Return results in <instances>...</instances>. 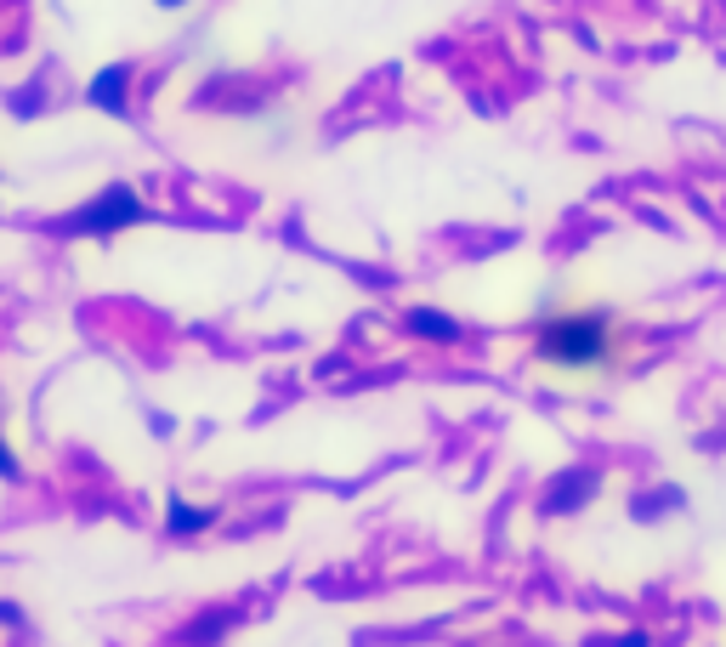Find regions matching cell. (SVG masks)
Masks as SVG:
<instances>
[{
	"label": "cell",
	"mask_w": 726,
	"mask_h": 647,
	"mask_svg": "<svg viewBox=\"0 0 726 647\" xmlns=\"http://www.w3.org/2000/svg\"><path fill=\"white\" fill-rule=\"evenodd\" d=\"M148 216H154V211L137 199V188L114 182V188H103L97 199H86L74 216L52 221V233H63V239H109V233H119V228H137V221H148Z\"/></svg>",
	"instance_id": "1"
},
{
	"label": "cell",
	"mask_w": 726,
	"mask_h": 647,
	"mask_svg": "<svg viewBox=\"0 0 726 647\" xmlns=\"http://www.w3.org/2000/svg\"><path fill=\"white\" fill-rule=\"evenodd\" d=\"M539 358L545 364H568V369H590L608 358V318H557L539 330Z\"/></svg>",
	"instance_id": "2"
},
{
	"label": "cell",
	"mask_w": 726,
	"mask_h": 647,
	"mask_svg": "<svg viewBox=\"0 0 726 647\" xmlns=\"http://www.w3.org/2000/svg\"><path fill=\"white\" fill-rule=\"evenodd\" d=\"M125 91H131V68H125V63H109L103 74H91L86 103L103 109V114H114V119H125Z\"/></svg>",
	"instance_id": "3"
},
{
	"label": "cell",
	"mask_w": 726,
	"mask_h": 647,
	"mask_svg": "<svg viewBox=\"0 0 726 647\" xmlns=\"http://www.w3.org/2000/svg\"><path fill=\"white\" fill-rule=\"evenodd\" d=\"M404 330L420 335V341H460V335H466V330H460V318H448V313H437V307H415V313H404Z\"/></svg>",
	"instance_id": "4"
},
{
	"label": "cell",
	"mask_w": 726,
	"mask_h": 647,
	"mask_svg": "<svg viewBox=\"0 0 726 647\" xmlns=\"http://www.w3.org/2000/svg\"><path fill=\"white\" fill-rule=\"evenodd\" d=\"M590 494H596V471H568V478H557V489L545 494V511H579Z\"/></svg>",
	"instance_id": "5"
},
{
	"label": "cell",
	"mask_w": 726,
	"mask_h": 647,
	"mask_svg": "<svg viewBox=\"0 0 726 647\" xmlns=\"http://www.w3.org/2000/svg\"><path fill=\"white\" fill-rule=\"evenodd\" d=\"M211 522H216L211 506H188V500H177V494H170V506H165V529H170V534H199V529H211Z\"/></svg>",
	"instance_id": "6"
},
{
	"label": "cell",
	"mask_w": 726,
	"mask_h": 647,
	"mask_svg": "<svg viewBox=\"0 0 726 647\" xmlns=\"http://www.w3.org/2000/svg\"><path fill=\"white\" fill-rule=\"evenodd\" d=\"M23 478V466H17V455L7 449V437H0V483H17Z\"/></svg>",
	"instance_id": "7"
},
{
	"label": "cell",
	"mask_w": 726,
	"mask_h": 647,
	"mask_svg": "<svg viewBox=\"0 0 726 647\" xmlns=\"http://www.w3.org/2000/svg\"><path fill=\"white\" fill-rule=\"evenodd\" d=\"M154 7H165V12H177V7H188V0H154Z\"/></svg>",
	"instance_id": "8"
}]
</instances>
